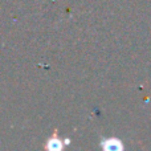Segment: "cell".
Returning <instances> with one entry per match:
<instances>
[{"instance_id": "6da1fadb", "label": "cell", "mask_w": 151, "mask_h": 151, "mask_svg": "<svg viewBox=\"0 0 151 151\" xmlns=\"http://www.w3.org/2000/svg\"><path fill=\"white\" fill-rule=\"evenodd\" d=\"M105 149L113 151V150H119V149H122V146H121L119 141H117V139H110V141H107L106 143H105Z\"/></svg>"}, {"instance_id": "7a4b0ae2", "label": "cell", "mask_w": 151, "mask_h": 151, "mask_svg": "<svg viewBox=\"0 0 151 151\" xmlns=\"http://www.w3.org/2000/svg\"><path fill=\"white\" fill-rule=\"evenodd\" d=\"M48 149L60 150V149H63V143H61V141H58V139H50V141L48 142Z\"/></svg>"}]
</instances>
